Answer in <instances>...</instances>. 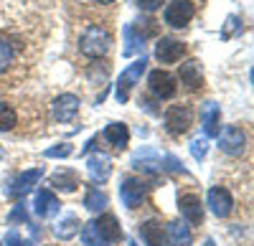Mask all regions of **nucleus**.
Wrapping results in <instances>:
<instances>
[{"instance_id": "1", "label": "nucleus", "mask_w": 254, "mask_h": 246, "mask_svg": "<svg viewBox=\"0 0 254 246\" xmlns=\"http://www.w3.org/2000/svg\"><path fill=\"white\" fill-rule=\"evenodd\" d=\"M112 46V36L102 26H87L79 38V51L89 58H102Z\"/></svg>"}, {"instance_id": "2", "label": "nucleus", "mask_w": 254, "mask_h": 246, "mask_svg": "<svg viewBox=\"0 0 254 246\" xmlns=\"http://www.w3.org/2000/svg\"><path fill=\"white\" fill-rule=\"evenodd\" d=\"M147 191H150V183L140 175H122L120 180V198L130 211L142 206L147 198Z\"/></svg>"}, {"instance_id": "3", "label": "nucleus", "mask_w": 254, "mask_h": 246, "mask_svg": "<svg viewBox=\"0 0 254 246\" xmlns=\"http://www.w3.org/2000/svg\"><path fill=\"white\" fill-rule=\"evenodd\" d=\"M163 125H165V130L171 132L173 137H181L183 132L190 130V125H193V109H190L188 104L168 107L165 114H163Z\"/></svg>"}, {"instance_id": "4", "label": "nucleus", "mask_w": 254, "mask_h": 246, "mask_svg": "<svg viewBox=\"0 0 254 246\" xmlns=\"http://www.w3.org/2000/svg\"><path fill=\"white\" fill-rule=\"evenodd\" d=\"M145 69H147V58H145V53H142L135 64H130V66L120 74V79H117V92H115V97H117L120 104H125V101L130 99V89L140 81V76H142Z\"/></svg>"}, {"instance_id": "5", "label": "nucleus", "mask_w": 254, "mask_h": 246, "mask_svg": "<svg viewBox=\"0 0 254 246\" xmlns=\"http://www.w3.org/2000/svg\"><path fill=\"white\" fill-rule=\"evenodd\" d=\"M44 178V165L41 168H31V170H23V173H18L15 178L8 180V186H5V196L15 198V200H23L26 193L33 191V186Z\"/></svg>"}, {"instance_id": "6", "label": "nucleus", "mask_w": 254, "mask_h": 246, "mask_svg": "<svg viewBox=\"0 0 254 246\" xmlns=\"http://www.w3.org/2000/svg\"><path fill=\"white\" fill-rule=\"evenodd\" d=\"M147 89H150V94L155 99H173L176 92H178V84H176V76L168 74L163 69H155L147 74Z\"/></svg>"}, {"instance_id": "7", "label": "nucleus", "mask_w": 254, "mask_h": 246, "mask_svg": "<svg viewBox=\"0 0 254 246\" xmlns=\"http://www.w3.org/2000/svg\"><path fill=\"white\" fill-rule=\"evenodd\" d=\"M193 15H196V5L190 0H173V3L165 5V13H163L165 23L171 28H186L193 20Z\"/></svg>"}, {"instance_id": "8", "label": "nucleus", "mask_w": 254, "mask_h": 246, "mask_svg": "<svg viewBox=\"0 0 254 246\" xmlns=\"http://www.w3.org/2000/svg\"><path fill=\"white\" fill-rule=\"evenodd\" d=\"M219 148L226 155H242L247 148V132L239 125H226L224 130H219Z\"/></svg>"}, {"instance_id": "9", "label": "nucleus", "mask_w": 254, "mask_h": 246, "mask_svg": "<svg viewBox=\"0 0 254 246\" xmlns=\"http://www.w3.org/2000/svg\"><path fill=\"white\" fill-rule=\"evenodd\" d=\"M206 203H208V211L216 218H226V216H231V211H234V198H231V193L221 186L208 188Z\"/></svg>"}, {"instance_id": "10", "label": "nucleus", "mask_w": 254, "mask_h": 246, "mask_svg": "<svg viewBox=\"0 0 254 246\" xmlns=\"http://www.w3.org/2000/svg\"><path fill=\"white\" fill-rule=\"evenodd\" d=\"M51 114H54V119L56 122H71V119H76V114H79V97L76 94H61V97H56L54 99V104H51Z\"/></svg>"}, {"instance_id": "11", "label": "nucleus", "mask_w": 254, "mask_h": 246, "mask_svg": "<svg viewBox=\"0 0 254 246\" xmlns=\"http://www.w3.org/2000/svg\"><path fill=\"white\" fill-rule=\"evenodd\" d=\"M186 53V44L178 38H168L163 36L158 41V46H155V58L160 61V64H176V61H181Z\"/></svg>"}, {"instance_id": "12", "label": "nucleus", "mask_w": 254, "mask_h": 246, "mask_svg": "<svg viewBox=\"0 0 254 246\" xmlns=\"http://www.w3.org/2000/svg\"><path fill=\"white\" fill-rule=\"evenodd\" d=\"M178 208L183 213V221H188L190 226H201L203 223V203L193 193H183L178 198Z\"/></svg>"}, {"instance_id": "13", "label": "nucleus", "mask_w": 254, "mask_h": 246, "mask_svg": "<svg viewBox=\"0 0 254 246\" xmlns=\"http://www.w3.org/2000/svg\"><path fill=\"white\" fill-rule=\"evenodd\" d=\"M178 79L183 81V87L190 89V92L201 89L203 87V66H201V61H196V58L183 61L181 69H178Z\"/></svg>"}, {"instance_id": "14", "label": "nucleus", "mask_w": 254, "mask_h": 246, "mask_svg": "<svg viewBox=\"0 0 254 246\" xmlns=\"http://www.w3.org/2000/svg\"><path fill=\"white\" fill-rule=\"evenodd\" d=\"M59 208H61V203H59V198H56V193H54V191L41 188V191L36 193L33 211H36V216H38V218H51V216H56V213H59Z\"/></svg>"}, {"instance_id": "15", "label": "nucleus", "mask_w": 254, "mask_h": 246, "mask_svg": "<svg viewBox=\"0 0 254 246\" xmlns=\"http://www.w3.org/2000/svg\"><path fill=\"white\" fill-rule=\"evenodd\" d=\"M219 122H221V107L216 104V101H203L201 104L203 137H216L219 135Z\"/></svg>"}, {"instance_id": "16", "label": "nucleus", "mask_w": 254, "mask_h": 246, "mask_svg": "<svg viewBox=\"0 0 254 246\" xmlns=\"http://www.w3.org/2000/svg\"><path fill=\"white\" fill-rule=\"evenodd\" d=\"M94 226L99 231V236L107 241V244H115L122 239V229H120V221L112 216V213H102L94 218Z\"/></svg>"}, {"instance_id": "17", "label": "nucleus", "mask_w": 254, "mask_h": 246, "mask_svg": "<svg viewBox=\"0 0 254 246\" xmlns=\"http://www.w3.org/2000/svg\"><path fill=\"white\" fill-rule=\"evenodd\" d=\"M137 231H140L145 246H165V231H163V223H160L158 218L142 221Z\"/></svg>"}, {"instance_id": "18", "label": "nucleus", "mask_w": 254, "mask_h": 246, "mask_svg": "<svg viewBox=\"0 0 254 246\" xmlns=\"http://www.w3.org/2000/svg\"><path fill=\"white\" fill-rule=\"evenodd\" d=\"M87 170H89L92 183H104V180L112 175V162H110L107 155L97 152V155H92V157L87 160Z\"/></svg>"}, {"instance_id": "19", "label": "nucleus", "mask_w": 254, "mask_h": 246, "mask_svg": "<svg viewBox=\"0 0 254 246\" xmlns=\"http://www.w3.org/2000/svg\"><path fill=\"white\" fill-rule=\"evenodd\" d=\"M102 137L107 140L115 150H125L130 145V130H127V125H122V122H110V125L104 127Z\"/></svg>"}, {"instance_id": "20", "label": "nucleus", "mask_w": 254, "mask_h": 246, "mask_svg": "<svg viewBox=\"0 0 254 246\" xmlns=\"http://www.w3.org/2000/svg\"><path fill=\"white\" fill-rule=\"evenodd\" d=\"M122 36H125V49H122V56L130 58L135 53H145V36L137 33V28L132 23H127L122 28Z\"/></svg>"}, {"instance_id": "21", "label": "nucleus", "mask_w": 254, "mask_h": 246, "mask_svg": "<svg viewBox=\"0 0 254 246\" xmlns=\"http://www.w3.org/2000/svg\"><path fill=\"white\" fill-rule=\"evenodd\" d=\"M132 168H137V170H142V173H147V175H155V173L160 170L158 155H155L150 148L137 150V152H135V157H132Z\"/></svg>"}, {"instance_id": "22", "label": "nucleus", "mask_w": 254, "mask_h": 246, "mask_svg": "<svg viewBox=\"0 0 254 246\" xmlns=\"http://www.w3.org/2000/svg\"><path fill=\"white\" fill-rule=\"evenodd\" d=\"M168 241H171V246H190L193 244L190 226H186L183 221H171L168 223Z\"/></svg>"}, {"instance_id": "23", "label": "nucleus", "mask_w": 254, "mask_h": 246, "mask_svg": "<svg viewBox=\"0 0 254 246\" xmlns=\"http://www.w3.org/2000/svg\"><path fill=\"white\" fill-rule=\"evenodd\" d=\"M51 186L64 191V193H74L79 188V173H74V170H59L56 175H51Z\"/></svg>"}, {"instance_id": "24", "label": "nucleus", "mask_w": 254, "mask_h": 246, "mask_svg": "<svg viewBox=\"0 0 254 246\" xmlns=\"http://www.w3.org/2000/svg\"><path fill=\"white\" fill-rule=\"evenodd\" d=\"M79 229H81V223H79V218L74 216V213H66L59 223H56V229H54V234L61 239V241H66V239H71V236H76L79 234Z\"/></svg>"}, {"instance_id": "25", "label": "nucleus", "mask_w": 254, "mask_h": 246, "mask_svg": "<svg viewBox=\"0 0 254 246\" xmlns=\"http://www.w3.org/2000/svg\"><path fill=\"white\" fill-rule=\"evenodd\" d=\"M84 206H87V211H92V213H99L104 206H107V196H104L99 188L89 186L87 196H84Z\"/></svg>"}, {"instance_id": "26", "label": "nucleus", "mask_w": 254, "mask_h": 246, "mask_svg": "<svg viewBox=\"0 0 254 246\" xmlns=\"http://www.w3.org/2000/svg\"><path fill=\"white\" fill-rule=\"evenodd\" d=\"M79 231H81V244H84V246H107V241L99 236V231H97V226H94V221L84 223Z\"/></svg>"}, {"instance_id": "27", "label": "nucleus", "mask_w": 254, "mask_h": 246, "mask_svg": "<svg viewBox=\"0 0 254 246\" xmlns=\"http://www.w3.org/2000/svg\"><path fill=\"white\" fill-rule=\"evenodd\" d=\"M18 125V114L10 104L0 101V132H10L13 127Z\"/></svg>"}, {"instance_id": "28", "label": "nucleus", "mask_w": 254, "mask_h": 246, "mask_svg": "<svg viewBox=\"0 0 254 246\" xmlns=\"http://www.w3.org/2000/svg\"><path fill=\"white\" fill-rule=\"evenodd\" d=\"M242 28H244L242 18H239V15H229V18H226V23H224V28H221V38L237 36V33H242Z\"/></svg>"}, {"instance_id": "29", "label": "nucleus", "mask_w": 254, "mask_h": 246, "mask_svg": "<svg viewBox=\"0 0 254 246\" xmlns=\"http://www.w3.org/2000/svg\"><path fill=\"white\" fill-rule=\"evenodd\" d=\"M206 152H208V137L198 135V137H193V140H190V155H193L198 162L206 157Z\"/></svg>"}, {"instance_id": "30", "label": "nucleus", "mask_w": 254, "mask_h": 246, "mask_svg": "<svg viewBox=\"0 0 254 246\" xmlns=\"http://www.w3.org/2000/svg\"><path fill=\"white\" fill-rule=\"evenodd\" d=\"M13 56H15L13 46L8 44L5 38H0V71H5V69L13 64Z\"/></svg>"}, {"instance_id": "31", "label": "nucleus", "mask_w": 254, "mask_h": 246, "mask_svg": "<svg viewBox=\"0 0 254 246\" xmlns=\"http://www.w3.org/2000/svg\"><path fill=\"white\" fill-rule=\"evenodd\" d=\"M71 152H74V148L69 145V142H61V145H56V148H49L44 152V157H69Z\"/></svg>"}, {"instance_id": "32", "label": "nucleus", "mask_w": 254, "mask_h": 246, "mask_svg": "<svg viewBox=\"0 0 254 246\" xmlns=\"http://www.w3.org/2000/svg\"><path fill=\"white\" fill-rule=\"evenodd\" d=\"M0 246H31V241H28V239H23L20 234H15V231H10L3 241H0Z\"/></svg>"}, {"instance_id": "33", "label": "nucleus", "mask_w": 254, "mask_h": 246, "mask_svg": "<svg viewBox=\"0 0 254 246\" xmlns=\"http://www.w3.org/2000/svg\"><path fill=\"white\" fill-rule=\"evenodd\" d=\"M160 170H171V173H186V170H183V165L178 162V157H173V155H165V157H163V165H160Z\"/></svg>"}, {"instance_id": "34", "label": "nucleus", "mask_w": 254, "mask_h": 246, "mask_svg": "<svg viewBox=\"0 0 254 246\" xmlns=\"http://www.w3.org/2000/svg\"><path fill=\"white\" fill-rule=\"evenodd\" d=\"M8 221H10V223H15V221H23V223H28V211H26V203H23V200H20L18 206L13 208V213L8 216Z\"/></svg>"}, {"instance_id": "35", "label": "nucleus", "mask_w": 254, "mask_h": 246, "mask_svg": "<svg viewBox=\"0 0 254 246\" xmlns=\"http://www.w3.org/2000/svg\"><path fill=\"white\" fill-rule=\"evenodd\" d=\"M135 3H137L140 10H145V13H155L158 8H163L165 0H135Z\"/></svg>"}, {"instance_id": "36", "label": "nucleus", "mask_w": 254, "mask_h": 246, "mask_svg": "<svg viewBox=\"0 0 254 246\" xmlns=\"http://www.w3.org/2000/svg\"><path fill=\"white\" fill-rule=\"evenodd\" d=\"M203 246H216V244H214V239H206V241H203Z\"/></svg>"}, {"instance_id": "37", "label": "nucleus", "mask_w": 254, "mask_h": 246, "mask_svg": "<svg viewBox=\"0 0 254 246\" xmlns=\"http://www.w3.org/2000/svg\"><path fill=\"white\" fill-rule=\"evenodd\" d=\"M97 3H102V5H110V3H115V0H97Z\"/></svg>"}, {"instance_id": "38", "label": "nucleus", "mask_w": 254, "mask_h": 246, "mask_svg": "<svg viewBox=\"0 0 254 246\" xmlns=\"http://www.w3.org/2000/svg\"><path fill=\"white\" fill-rule=\"evenodd\" d=\"M0 157H3V150H0Z\"/></svg>"}, {"instance_id": "39", "label": "nucleus", "mask_w": 254, "mask_h": 246, "mask_svg": "<svg viewBox=\"0 0 254 246\" xmlns=\"http://www.w3.org/2000/svg\"><path fill=\"white\" fill-rule=\"evenodd\" d=\"M130 246H135V244H132V241H130Z\"/></svg>"}]
</instances>
